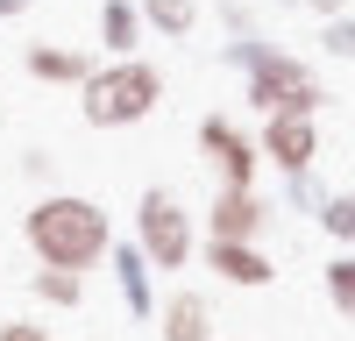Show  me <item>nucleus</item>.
<instances>
[{
  "label": "nucleus",
  "instance_id": "nucleus-16",
  "mask_svg": "<svg viewBox=\"0 0 355 341\" xmlns=\"http://www.w3.org/2000/svg\"><path fill=\"white\" fill-rule=\"evenodd\" d=\"M327 227H334V235H355V199H334V207H327Z\"/></svg>",
  "mask_w": 355,
  "mask_h": 341
},
{
  "label": "nucleus",
  "instance_id": "nucleus-13",
  "mask_svg": "<svg viewBox=\"0 0 355 341\" xmlns=\"http://www.w3.org/2000/svg\"><path fill=\"white\" fill-rule=\"evenodd\" d=\"M327 292H334V306L355 320V256H341V263H327Z\"/></svg>",
  "mask_w": 355,
  "mask_h": 341
},
{
  "label": "nucleus",
  "instance_id": "nucleus-15",
  "mask_svg": "<svg viewBox=\"0 0 355 341\" xmlns=\"http://www.w3.org/2000/svg\"><path fill=\"white\" fill-rule=\"evenodd\" d=\"M327 50H334V57H355V28H348V21H341V15H334V21H327Z\"/></svg>",
  "mask_w": 355,
  "mask_h": 341
},
{
  "label": "nucleus",
  "instance_id": "nucleus-17",
  "mask_svg": "<svg viewBox=\"0 0 355 341\" xmlns=\"http://www.w3.org/2000/svg\"><path fill=\"white\" fill-rule=\"evenodd\" d=\"M0 341H50L43 327H28V320H8V327H0Z\"/></svg>",
  "mask_w": 355,
  "mask_h": 341
},
{
  "label": "nucleus",
  "instance_id": "nucleus-5",
  "mask_svg": "<svg viewBox=\"0 0 355 341\" xmlns=\"http://www.w3.org/2000/svg\"><path fill=\"white\" fill-rule=\"evenodd\" d=\"M199 142L214 150V164H220L227 185H256V142L234 128L227 114H206V121H199Z\"/></svg>",
  "mask_w": 355,
  "mask_h": 341
},
{
  "label": "nucleus",
  "instance_id": "nucleus-10",
  "mask_svg": "<svg viewBox=\"0 0 355 341\" xmlns=\"http://www.w3.org/2000/svg\"><path fill=\"white\" fill-rule=\"evenodd\" d=\"M100 43L114 57H135V43H142V8L135 0H107L100 8Z\"/></svg>",
  "mask_w": 355,
  "mask_h": 341
},
{
  "label": "nucleus",
  "instance_id": "nucleus-7",
  "mask_svg": "<svg viewBox=\"0 0 355 341\" xmlns=\"http://www.w3.org/2000/svg\"><path fill=\"white\" fill-rule=\"evenodd\" d=\"M214 242H249L256 227H263V199H256V185H227L220 199H214Z\"/></svg>",
  "mask_w": 355,
  "mask_h": 341
},
{
  "label": "nucleus",
  "instance_id": "nucleus-9",
  "mask_svg": "<svg viewBox=\"0 0 355 341\" xmlns=\"http://www.w3.org/2000/svg\"><path fill=\"white\" fill-rule=\"evenodd\" d=\"M206 263H214L227 284H270V263H263V249H249V242H214Z\"/></svg>",
  "mask_w": 355,
  "mask_h": 341
},
{
  "label": "nucleus",
  "instance_id": "nucleus-18",
  "mask_svg": "<svg viewBox=\"0 0 355 341\" xmlns=\"http://www.w3.org/2000/svg\"><path fill=\"white\" fill-rule=\"evenodd\" d=\"M313 15H327V21H334V15H341V0H313Z\"/></svg>",
  "mask_w": 355,
  "mask_h": 341
},
{
  "label": "nucleus",
  "instance_id": "nucleus-14",
  "mask_svg": "<svg viewBox=\"0 0 355 341\" xmlns=\"http://www.w3.org/2000/svg\"><path fill=\"white\" fill-rule=\"evenodd\" d=\"M36 292H43V299H64V306H71V299H78V270H43V277H36Z\"/></svg>",
  "mask_w": 355,
  "mask_h": 341
},
{
  "label": "nucleus",
  "instance_id": "nucleus-2",
  "mask_svg": "<svg viewBox=\"0 0 355 341\" xmlns=\"http://www.w3.org/2000/svg\"><path fill=\"white\" fill-rule=\"evenodd\" d=\"M157 100H164V71L142 64V57L93 64L85 85H78V107H85L93 128H128V121H142V114H157Z\"/></svg>",
  "mask_w": 355,
  "mask_h": 341
},
{
  "label": "nucleus",
  "instance_id": "nucleus-4",
  "mask_svg": "<svg viewBox=\"0 0 355 341\" xmlns=\"http://www.w3.org/2000/svg\"><path fill=\"white\" fill-rule=\"evenodd\" d=\"M135 227H142V249H150L157 270H185V256H192V220H185V207H178L171 192H142Z\"/></svg>",
  "mask_w": 355,
  "mask_h": 341
},
{
  "label": "nucleus",
  "instance_id": "nucleus-8",
  "mask_svg": "<svg viewBox=\"0 0 355 341\" xmlns=\"http://www.w3.org/2000/svg\"><path fill=\"white\" fill-rule=\"evenodd\" d=\"M28 78H43V85H85V71H93V57L71 50V43H28Z\"/></svg>",
  "mask_w": 355,
  "mask_h": 341
},
{
  "label": "nucleus",
  "instance_id": "nucleus-19",
  "mask_svg": "<svg viewBox=\"0 0 355 341\" xmlns=\"http://www.w3.org/2000/svg\"><path fill=\"white\" fill-rule=\"evenodd\" d=\"M21 8H28V0H0V15H21Z\"/></svg>",
  "mask_w": 355,
  "mask_h": 341
},
{
  "label": "nucleus",
  "instance_id": "nucleus-3",
  "mask_svg": "<svg viewBox=\"0 0 355 341\" xmlns=\"http://www.w3.org/2000/svg\"><path fill=\"white\" fill-rule=\"evenodd\" d=\"M249 100L263 114H313L320 107V78L284 50H256L249 57Z\"/></svg>",
  "mask_w": 355,
  "mask_h": 341
},
{
  "label": "nucleus",
  "instance_id": "nucleus-11",
  "mask_svg": "<svg viewBox=\"0 0 355 341\" xmlns=\"http://www.w3.org/2000/svg\"><path fill=\"white\" fill-rule=\"evenodd\" d=\"M206 299H192V292H178L171 306H164V341H206Z\"/></svg>",
  "mask_w": 355,
  "mask_h": 341
},
{
  "label": "nucleus",
  "instance_id": "nucleus-12",
  "mask_svg": "<svg viewBox=\"0 0 355 341\" xmlns=\"http://www.w3.org/2000/svg\"><path fill=\"white\" fill-rule=\"evenodd\" d=\"M135 8H142V21H150L157 36H192V28H199L192 0H135Z\"/></svg>",
  "mask_w": 355,
  "mask_h": 341
},
{
  "label": "nucleus",
  "instance_id": "nucleus-6",
  "mask_svg": "<svg viewBox=\"0 0 355 341\" xmlns=\"http://www.w3.org/2000/svg\"><path fill=\"white\" fill-rule=\"evenodd\" d=\"M313 150H320L313 114H270V121H263V157H270L277 170H306Z\"/></svg>",
  "mask_w": 355,
  "mask_h": 341
},
{
  "label": "nucleus",
  "instance_id": "nucleus-1",
  "mask_svg": "<svg viewBox=\"0 0 355 341\" xmlns=\"http://www.w3.org/2000/svg\"><path fill=\"white\" fill-rule=\"evenodd\" d=\"M21 235L50 270H85L93 256H107V213L93 199H78V192H50V199L28 207Z\"/></svg>",
  "mask_w": 355,
  "mask_h": 341
}]
</instances>
